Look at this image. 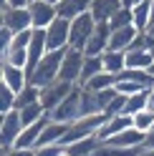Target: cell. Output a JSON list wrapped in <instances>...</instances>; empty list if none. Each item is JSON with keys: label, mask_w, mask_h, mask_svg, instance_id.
Wrapping results in <instances>:
<instances>
[{"label": "cell", "mask_w": 154, "mask_h": 156, "mask_svg": "<svg viewBox=\"0 0 154 156\" xmlns=\"http://www.w3.org/2000/svg\"><path fill=\"white\" fill-rule=\"evenodd\" d=\"M106 144H114V146H124V149H131V146H141L144 141V131L134 129V126H129V129H124L119 133L109 136V139H104Z\"/></svg>", "instance_id": "obj_18"}, {"label": "cell", "mask_w": 154, "mask_h": 156, "mask_svg": "<svg viewBox=\"0 0 154 156\" xmlns=\"http://www.w3.org/2000/svg\"><path fill=\"white\" fill-rule=\"evenodd\" d=\"M18 111V119H20V123L23 126H28V123H33V121H38L41 116H46V111H43V106L41 103H28V106H20V108H15Z\"/></svg>", "instance_id": "obj_27"}, {"label": "cell", "mask_w": 154, "mask_h": 156, "mask_svg": "<svg viewBox=\"0 0 154 156\" xmlns=\"http://www.w3.org/2000/svg\"><path fill=\"white\" fill-rule=\"evenodd\" d=\"M0 154H3V149H0Z\"/></svg>", "instance_id": "obj_45"}, {"label": "cell", "mask_w": 154, "mask_h": 156, "mask_svg": "<svg viewBox=\"0 0 154 156\" xmlns=\"http://www.w3.org/2000/svg\"><path fill=\"white\" fill-rule=\"evenodd\" d=\"M101 71L116 76L124 71V51H104L101 53Z\"/></svg>", "instance_id": "obj_22"}, {"label": "cell", "mask_w": 154, "mask_h": 156, "mask_svg": "<svg viewBox=\"0 0 154 156\" xmlns=\"http://www.w3.org/2000/svg\"><path fill=\"white\" fill-rule=\"evenodd\" d=\"M144 71H147V73H149V78H152V81H154V61H152V63H149L147 68H144Z\"/></svg>", "instance_id": "obj_38"}, {"label": "cell", "mask_w": 154, "mask_h": 156, "mask_svg": "<svg viewBox=\"0 0 154 156\" xmlns=\"http://www.w3.org/2000/svg\"><path fill=\"white\" fill-rule=\"evenodd\" d=\"M134 3H139V0H121V8H131Z\"/></svg>", "instance_id": "obj_39"}, {"label": "cell", "mask_w": 154, "mask_h": 156, "mask_svg": "<svg viewBox=\"0 0 154 156\" xmlns=\"http://www.w3.org/2000/svg\"><path fill=\"white\" fill-rule=\"evenodd\" d=\"M131 126L134 129H139V131H149L154 129V111L152 108H141L131 116Z\"/></svg>", "instance_id": "obj_29"}, {"label": "cell", "mask_w": 154, "mask_h": 156, "mask_svg": "<svg viewBox=\"0 0 154 156\" xmlns=\"http://www.w3.org/2000/svg\"><path fill=\"white\" fill-rule=\"evenodd\" d=\"M81 63H83V53L76 48H63L61 55V66H58V78L68 83H79V73H81Z\"/></svg>", "instance_id": "obj_6"}, {"label": "cell", "mask_w": 154, "mask_h": 156, "mask_svg": "<svg viewBox=\"0 0 154 156\" xmlns=\"http://www.w3.org/2000/svg\"><path fill=\"white\" fill-rule=\"evenodd\" d=\"M46 3H51V5H56V3H58V0H46Z\"/></svg>", "instance_id": "obj_41"}, {"label": "cell", "mask_w": 154, "mask_h": 156, "mask_svg": "<svg viewBox=\"0 0 154 156\" xmlns=\"http://www.w3.org/2000/svg\"><path fill=\"white\" fill-rule=\"evenodd\" d=\"M79 96H81V91H79V83L73 86V88L63 96V98L56 103V108L48 113V119L51 121H61V123H71V121H76L79 119Z\"/></svg>", "instance_id": "obj_2"}, {"label": "cell", "mask_w": 154, "mask_h": 156, "mask_svg": "<svg viewBox=\"0 0 154 156\" xmlns=\"http://www.w3.org/2000/svg\"><path fill=\"white\" fill-rule=\"evenodd\" d=\"M38 101V86H33L28 81L20 91L15 93V108H20V106H28V103H35Z\"/></svg>", "instance_id": "obj_28"}, {"label": "cell", "mask_w": 154, "mask_h": 156, "mask_svg": "<svg viewBox=\"0 0 154 156\" xmlns=\"http://www.w3.org/2000/svg\"><path fill=\"white\" fill-rule=\"evenodd\" d=\"M33 156H63V144H51V146L33 149Z\"/></svg>", "instance_id": "obj_33"}, {"label": "cell", "mask_w": 154, "mask_h": 156, "mask_svg": "<svg viewBox=\"0 0 154 156\" xmlns=\"http://www.w3.org/2000/svg\"><path fill=\"white\" fill-rule=\"evenodd\" d=\"M101 71V55H83V63H81V73H79V86L86 83L91 76H96Z\"/></svg>", "instance_id": "obj_26"}, {"label": "cell", "mask_w": 154, "mask_h": 156, "mask_svg": "<svg viewBox=\"0 0 154 156\" xmlns=\"http://www.w3.org/2000/svg\"><path fill=\"white\" fill-rule=\"evenodd\" d=\"M15 108V93L0 81V113H8Z\"/></svg>", "instance_id": "obj_31"}, {"label": "cell", "mask_w": 154, "mask_h": 156, "mask_svg": "<svg viewBox=\"0 0 154 156\" xmlns=\"http://www.w3.org/2000/svg\"><path fill=\"white\" fill-rule=\"evenodd\" d=\"M0 156H33V149H18V146H10V149H3Z\"/></svg>", "instance_id": "obj_34"}, {"label": "cell", "mask_w": 154, "mask_h": 156, "mask_svg": "<svg viewBox=\"0 0 154 156\" xmlns=\"http://www.w3.org/2000/svg\"><path fill=\"white\" fill-rule=\"evenodd\" d=\"M20 129H23V123L18 119V111L15 108L8 111L3 116V126H0V149H10L18 139V133H20Z\"/></svg>", "instance_id": "obj_11"}, {"label": "cell", "mask_w": 154, "mask_h": 156, "mask_svg": "<svg viewBox=\"0 0 154 156\" xmlns=\"http://www.w3.org/2000/svg\"><path fill=\"white\" fill-rule=\"evenodd\" d=\"M147 98H149V88L137 91V93H129L127 98H124V108H121V113H129V116H134L137 111L147 108Z\"/></svg>", "instance_id": "obj_24"}, {"label": "cell", "mask_w": 154, "mask_h": 156, "mask_svg": "<svg viewBox=\"0 0 154 156\" xmlns=\"http://www.w3.org/2000/svg\"><path fill=\"white\" fill-rule=\"evenodd\" d=\"M141 149H154V129L144 131V141H141Z\"/></svg>", "instance_id": "obj_35"}, {"label": "cell", "mask_w": 154, "mask_h": 156, "mask_svg": "<svg viewBox=\"0 0 154 156\" xmlns=\"http://www.w3.org/2000/svg\"><path fill=\"white\" fill-rule=\"evenodd\" d=\"M147 108L154 111V86H149V98H147Z\"/></svg>", "instance_id": "obj_37"}, {"label": "cell", "mask_w": 154, "mask_h": 156, "mask_svg": "<svg viewBox=\"0 0 154 156\" xmlns=\"http://www.w3.org/2000/svg\"><path fill=\"white\" fill-rule=\"evenodd\" d=\"M109 28L114 30V28H124V25H131V8H119L116 13H114L109 18Z\"/></svg>", "instance_id": "obj_30"}, {"label": "cell", "mask_w": 154, "mask_h": 156, "mask_svg": "<svg viewBox=\"0 0 154 156\" xmlns=\"http://www.w3.org/2000/svg\"><path fill=\"white\" fill-rule=\"evenodd\" d=\"M63 156H66V154H63Z\"/></svg>", "instance_id": "obj_46"}, {"label": "cell", "mask_w": 154, "mask_h": 156, "mask_svg": "<svg viewBox=\"0 0 154 156\" xmlns=\"http://www.w3.org/2000/svg\"><path fill=\"white\" fill-rule=\"evenodd\" d=\"M43 38H46V51H63V48H68V20L56 15L43 28Z\"/></svg>", "instance_id": "obj_4"}, {"label": "cell", "mask_w": 154, "mask_h": 156, "mask_svg": "<svg viewBox=\"0 0 154 156\" xmlns=\"http://www.w3.org/2000/svg\"><path fill=\"white\" fill-rule=\"evenodd\" d=\"M61 55H63V51H46L43 58L33 66L31 76H28V81H31L33 86H38V88H41V86H46V83H51V81H56V78H58Z\"/></svg>", "instance_id": "obj_1"}, {"label": "cell", "mask_w": 154, "mask_h": 156, "mask_svg": "<svg viewBox=\"0 0 154 156\" xmlns=\"http://www.w3.org/2000/svg\"><path fill=\"white\" fill-rule=\"evenodd\" d=\"M89 5H91V0H58V3H56V15L71 20V18L86 13V10H89Z\"/></svg>", "instance_id": "obj_21"}, {"label": "cell", "mask_w": 154, "mask_h": 156, "mask_svg": "<svg viewBox=\"0 0 154 156\" xmlns=\"http://www.w3.org/2000/svg\"><path fill=\"white\" fill-rule=\"evenodd\" d=\"M96 146H99V139L96 136H86V139H76L71 144H63V154L66 156H91Z\"/></svg>", "instance_id": "obj_20"}, {"label": "cell", "mask_w": 154, "mask_h": 156, "mask_svg": "<svg viewBox=\"0 0 154 156\" xmlns=\"http://www.w3.org/2000/svg\"><path fill=\"white\" fill-rule=\"evenodd\" d=\"M31 0H5V8H28Z\"/></svg>", "instance_id": "obj_36"}, {"label": "cell", "mask_w": 154, "mask_h": 156, "mask_svg": "<svg viewBox=\"0 0 154 156\" xmlns=\"http://www.w3.org/2000/svg\"><path fill=\"white\" fill-rule=\"evenodd\" d=\"M131 25L139 33L147 30V25H149V0H139V3L131 5Z\"/></svg>", "instance_id": "obj_23"}, {"label": "cell", "mask_w": 154, "mask_h": 156, "mask_svg": "<svg viewBox=\"0 0 154 156\" xmlns=\"http://www.w3.org/2000/svg\"><path fill=\"white\" fill-rule=\"evenodd\" d=\"M109 33H111V28H109L106 20H104V23H96L94 30H91V35H89V41H86L83 48H81V53H83V55H101L104 51H106Z\"/></svg>", "instance_id": "obj_8"}, {"label": "cell", "mask_w": 154, "mask_h": 156, "mask_svg": "<svg viewBox=\"0 0 154 156\" xmlns=\"http://www.w3.org/2000/svg\"><path fill=\"white\" fill-rule=\"evenodd\" d=\"M0 28H3V18H0Z\"/></svg>", "instance_id": "obj_44"}, {"label": "cell", "mask_w": 154, "mask_h": 156, "mask_svg": "<svg viewBox=\"0 0 154 156\" xmlns=\"http://www.w3.org/2000/svg\"><path fill=\"white\" fill-rule=\"evenodd\" d=\"M73 86H76V83H68V81L56 78V81H51V83H46V86H41V88H38V103L43 106L46 113H51V111L56 108V103H58L63 96L73 88Z\"/></svg>", "instance_id": "obj_5"}, {"label": "cell", "mask_w": 154, "mask_h": 156, "mask_svg": "<svg viewBox=\"0 0 154 156\" xmlns=\"http://www.w3.org/2000/svg\"><path fill=\"white\" fill-rule=\"evenodd\" d=\"M119 8H121V0H91L89 15L94 18L96 23H104V20H109Z\"/></svg>", "instance_id": "obj_17"}, {"label": "cell", "mask_w": 154, "mask_h": 156, "mask_svg": "<svg viewBox=\"0 0 154 156\" xmlns=\"http://www.w3.org/2000/svg\"><path fill=\"white\" fill-rule=\"evenodd\" d=\"M0 18H3V28H5L10 35L31 28V15H28V8H3V10H0Z\"/></svg>", "instance_id": "obj_7"}, {"label": "cell", "mask_w": 154, "mask_h": 156, "mask_svg": "<svg viewBox=\"0 0 154 156\" xmlns=\"http://www.w3.org/2000/svg\"><path fill=\"white\" fill-rule=\"evenodd\" d=\"M3 116H5V113H0V126H3Z\"/></svg>", "instance_id": "obj_43"}, {"label": "cell", "mask_w": 154, "mask_h": 156, "mask_svg": "<svg viewBox=\"0 0 154 156\" xmlns=\"http://www.w3.org/2000/svg\"><path fill=\"white\" fill-rule=\"evenodd\" d=\"M94 25H96V20L89 15V10L81 13V15H76V18H71V20H68V48L81 51L83 43L89 41Z\"/></svg>", "instance_id": "obj_3"}, {"label": "cell", "mask_w": 154, "mask_h": 156, "mask_svg": "<svg viewBox=\"0 0 154 156\" xmlns=\"http://www.w3.org/2000/svg\"><path fill=\"white\" fill-rule=\"evenodd\" d=\"M0 81H3V58H0Z\"/></svg>", "instance_id": "obj_40"}, {"label": "cell", "mask_w": 154, "mask_h": 156, "mask_svg": "<svg viewBox=\"0 0 154 156\" xmlns=\"http://www.w3.org/2000/svg\"><path fill=\"white\" fill-rule=\"evenodd\" d=\"M28 15H31V28H46L56 18V5L46 3V0H31Z\"/></svg>", "instance_id": "obj_10"}, {"label": "cell", "mask_w": 154, "mask_h": 156, "mask_svg": "<svg viewBox=\"0 0 154 156\" xmlns=\"http://www.w3.org/2000/svg\"><path fill=\"white\" fill-rule=\"evenodd\" d=\"M46 121H48V113H46V116H41L38 121L23 126L13 146H18V149H33V146H35V139H38V133H41V129H43V123H46Z\"/></svg>", "instance_id": "obj_15"}, {"label": "cell", "mask_w": 154, "mask_h": 156, "mask_svg": "<svg viewBox=\"0 0 154 156\" xmlns=\"http://www.w3.org/2000/svg\"><path fill=\"white\" fill-rule=\"evenodd\" d=\"M66 126H68V123H61V121H51V119H48V121L43 123L41 133H38V139H35V146H33V149L51 146V144H61L63 133H66Z\"/></svg>", "instance_id": "obj_12"}, {"label": "cell", "mask_w": 154, "mask_h": 156, "mask_svg": "<svg viewBox=\"0 0 154 156\" xmlns=\"http://www.w3.org/2000/svg\"><path fill=\"white\" fill-rule=\"evenodd\" d=\"M129 126H131V116H129V113H114V116H106L104 126L96 131V139L104 141V139H109V136H114V133L129 129Z\"/></svg>", "instance_id": "obj_14"}, {"label": "cell", "mask_w": 154, "mask_h": 156, "mask_svg": "<svg viewBox=\"0 0 154 156\" xmlns=\"http://www.w3.org/2000/svg\"><path fill=\"white\" fill-rule=\"evenodd\" d=\"M152 61H154V55L147 48H127L124 51V68H139V71H144Z\"/></svg>", "instance_id": "obj_19"}, {"label": "cell", "mask_w": 154, "mask_h": 156, "mask_svg": "<svg viewBox=\"0 0 154 156\" xmlns=\"http://www.w3.org/2000/svg\"><path fill=\"white\" fill-rule=\"evenodd\" d=\"M3 83L10 88L13 93H18L28 83V76H25V68L20 66H13V63H5L3 61Z\"/></svg>", "instance_id": "obj_16"}, {"label": "cell", "mask_w": 154, "mask_h": 156, "mask_svg": "<svg viewBox=\"0 0 154 156\" xmlns=\"http://www.w3.org/2000/svg\"><path fill=\"white\" fill-rule=\"evenodd\" d=\"M116 83V76H111L106 71H99L96 76H91L86 83H81V88H89V91H104V88H111Z\"/></svg>", "instance_id": "obj_25"}, {"label": "cell", "mask_w": 154, "mask_h": 156, "mask_svg": "<svg viewBox=\"0 0 154 156\" xmlns=\"http://www.w3.org/2000/svg\"><path fill=\"white\" fill-rule=\"evenodd\" d=\"M3 8H5V0H0V10H3Z\"/></svg>", "instance_id": "obj_42"}, {"label": "cell", "mask_w": 154, "mask_h": 156, "mask_svg": "<svg viewBox=\"0 0 154 156\" xmlns=\"http://www.w3.org/2000/svg\"><path fill=\"white\" fill-rule=\"evenodd\" d=\"M137 28L134 25H124V28H114L109 33V43H106V51H127L131 48L134 38H137Z\"/></svg>", "instance_id": "obj_13"}, {"label": "cell", "mask_w": 154, "mask_h": 156, "mask_svg": "<svg viewBox=\"0 0 154 156\" xmlns=\"http://www.w3.org/2000/svg\"><path fill=\"white\" fill-rule=\"evenodd\" d=\"M124 98H127L124 93H114V96H111V101L106 103V108H104V116H114V113H121V108H124Z\"/></svg>", "instance_id": "obj_32"}, {"label": "cell", "mask_w": 154, "mask_h": 156, "mask_svg": "<svg viewBox=\"0 0 154 156\" xmlns=\"http://www.w3.org/2000/svg\"><path fill=\"white\" fill-rule=\"evenodd\" d=\"M46 53V38H43V28H33L31 30V41L25 48V76H31L33 66L43 58Z\"/></svg>", "instance_id": "obj_9"}]
</instances>
